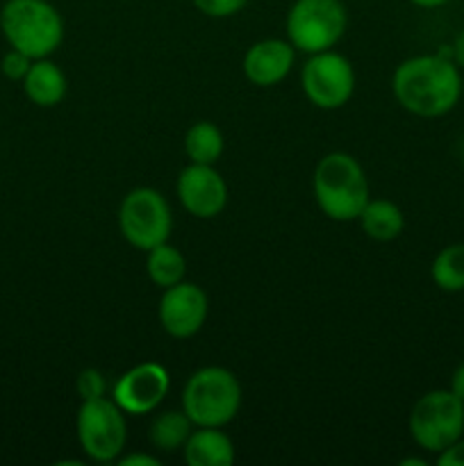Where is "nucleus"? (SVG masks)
I'll use <instances>...</instances> for the list:
<instances>
[{
    "instance_id": "nucleus-1",
    "label": "nucleus",
    "mask_w": 464,
    "mask_h": 466,
    "mask_svg": "<svg viewBox=\"0 0 464 466\" xmlns=\"http://www.w3.org/2000/svg\"><path fill=\"white\" fill-rule=\"evenodd\" d=\"M391 91L396 103L414 116L437 118L455 109L462 98V76L450 57V46L400 62L391 77Z\"/></svg>"
},
{
    "instance_id": "nucleus-2",
    "label": "nucleus",
    "mask_w": 464,
    "mask_h": 466,
    "mask_svg": "<svg viewBox=\"0 0 464 466\" xmlns=\"http://www.w3.org/2000/svg\"><path fill=\"white\" fill-rule=\"evenodd\" d=\"M312 187L318 209L332 221H355L368 203L364 168L348 153H328L318 159Z\"/></svg>"
},
{
    "instance_id": "nucleus-3",
    "label": "nucleus",
    "mask_w": 464,
    "mask_h": 466,
    "mask_svg": "<svg viewBox=\"0 0 464 466\" xmlns=\"http://www.w3.org/2000/svg\"><path fill=\"white\" fill-rule=\"evenodd\" d=\"M0 32L9 48L32 59L50 57L64 41V18L48 0H5Z\"/></svg>"
},
{
    "instance_id": "nucleus-4",
    "label": "nucleus",
    "mask_w": 464,
    "mask_h": 466,
    "mask_svg": "<svg viewBox=\"0 0 464 466\" xmlns=\"http://www.w3.org/2000/svg\"><path fill=\"white\" fill-rule=\"evenodd\" d=\"M241 408V385L223 367H203L182 390V410L196 428H223Z\"/></svg>"
},
{
    "instance_id": "nucleus-5",
    "label": "nucleus",
    "mask_w": 464,
    "mask_h": 466,
    "mask_svg": "<svg viewBox=\"0 0 464 466\" xmlns=\"http://www.w3.org/2000/svg\"><path fill=\"white\" fill-rule=\"evenodd\" d=\"M346 23L348 14L341 0H294L287 14V39L300 53L317 55L339 44Z\"/></svg>"
},
{
    "instance_id": "nucleus-6",
    "label": "nucleus",
    "mask_w": 464,
    "mask_h": 466,
    "mask_svg": "<svg viewBox=\"0 0 464 466\" xmlns=\"http://www.w3.org/2000/svg\"><path fill=\"white\" fill-rule=\"evenodd\" d=\"M408 426L419 449L441 453L464 435V403L450 390L428 391L414 403Z\"/></svg>"
},
{
    "instance_id": "nucleus-7",
    "label": "nucleus",
    "mask_w": 464,
    "mask_h": 466,
    "mask_svg": "<svg viewBox=\"0 0 464 466\" xmlns=\"http://www.w3.org/2000/svg\"><path fill=\"white\" fill-rule=\"evenodd\" d=\"M171 228V208L157 189L136 187L123 198L118 208V230L132 248L148 253L155 246L168 241Z\"/></svg>"
},
{
    "instance_id": "nucleus-8",
    "label": "nucleus",
    "mask_w": 464,
    "mask_h": 466,
    "mask_svg": "<svg viewBox=\"0 0 464 466\" xmlns=\"http://www.w3.org/2000/svg\"><path fill=\"white\" fill-rule=\"evenodd\" d=\"M77 441L94 462L118 460L127 441L126 412L105 396L82 400L77 412Z\"/></svg>"
},
{
    "instance_id": "nucleus-9",
    "label": "nucleus",
    "mask_w": 464,
    "mask_h": 466,
    "mask_svg": "<svg viewBox=\"0 0 464 466\" xmlns=\"http://www.w3.org/2000/svg\"><path fill=\"white\" fill-rule=\"evenodd\" d=\"M300 85L309 103L318 109H339L355 91V68L335 50L309 55L300 73Z\"/></svg>"
},
{
    "instance_id": "nucleus-10",
    "label": "nucleus",
    "mask_w": 464,
    "mask_h": 466,
    "mask_svg": "<svg viewBox=\"0 0 464 466\" xmlns=\"http://www.w3.org/2000/svg\"><path fill=\"white\" fill-rule=\"evenodd\" d=\"M171 390V376L157 362H141L123 373L112 391V400L130 417L150 414L162 405Z\"/></svg>"
},
{
    "instance_id": "nucleus-11",
    "label": "nucleus",
    "mask_w": 464,
    "mask_h": 466,
    "mask_svg": "<svg viewBox=\"0 0 464 466\" xmlns=\"http://www.w3.org/2000/svg\"><path fill=\"white\" fill-rule=\"evenodd\" d=\"M207 294L194 282H177L164 289L159 300V323L173 339H189L207 321Z\"/></svg>"
},
{
    "instance_id": "nucleus-12",
    "label": "nucleus",
    "mask_w": 464,
    "mask_h": 466,
    "mask_svg": "<svg viewBox=\"0 0 464 466\" xmlns=\"http://www.w3.org/2000/svg\"><path fill=\"white\" fill-rule=\"evenodd\" d=\"M177 198L196 218H214L226 209L227 185L209 164H189L177 176Z\"/></svg>"
},
{
    "instance_id": "nucleus-13",
    "label": "nucleus",
    "mask_w": 464,
    "mask_h": 466,
    "mask_svg": "<svg viewBox=\"0 0 464 466\" xmlns=\"http://www.w3.org/2000/svg\"><path fill=\"white\" fill-rule=\"evenodd\" d=\"M296 48L289 44V39H262L250 46L244 55L246 80H250L257 86H273L280 85L289 76L294 66Z\"/></svg>"
},
{
    "instance_id": "nucleus-14",
    "label": "nucleus",
    "mask_w": 464,
    "mask_h": 466,
    "mask_svg": "<svg viewBox=\"0 0 464 466\" xmlns=\"http://www.w3.org/2000/svg\"><path fill=\"white\" fill-rule=\"evenodd\" d=\"M66 76L48 57L35 59L27 76L23 77V91H25L27 100L35 103L36 107H55V105H59L66 96Z\"/></svg>"
},
{
    "instance_id": "nucleus-15",
    "label": "nucleus",
    "mask_w": 464,
    "mask_h": 466,
    "mask_svg": "<svg viewBox=\"0 0 464 466\" xmlns=\"http://www.w3.org/2000/svg\"><path fill=\"white\" fill-rule=\"evenodd\" d=\"M189 466H227L235 462V444L221 428H198L185 444Z\"/></svg>"
},
{
    "instance_id": "nucleus-16",
    "label": "nucleus",
    "mask_w": 464,
    "mask_h": 466,
    "mask_svg": "<svg viewBox=\"0 0 464 466\" xmlns=\"http://www.w3.org/2000/svg\"><path fill=\"white\" fill-rule=\"evenodd\" d=\"M358 221L362 226L364 235L371 237L373 241H394L405 228V217L398 205L385 198H368Z\"/></svg>"
},
{
    "instance_id": "nucleus-17",
    "label": "nucleus",
    "mask_w": 464,
    "mask_h": 466,
    "mask_svg": "<svg viewBox=\"0 0 464 466\" xmlns=\"http://www.w3.org/2000/svg\"><path fill=\"white\" fill-rule=\"evenodd\" d=\"M194 423L187 417L185 410H168V412H162L159 417H155V421L150 423L148 440L150 444L157 451H164V453H173L177 449H185L187 440L194 432Z\"/></svg>"
},
{
    "instance_id": "nucleus-18",
    "label": "nucleus",
    "mask_w": 464,
    "mask_h": 466,
    "mask_svg": "<svg viewBox=\"0 0 464 466\" xmlns=\"http://www.w3.org/2000/svg\"><path fill=\"white\" fill-rule=\"evenodd\" d=\"M146 271H148L150 282H153L155 287H159V289H168V287L185 280L187 262L176 246L164 241V244L155 246V248L148 250Z\"/></svg>"
},
{
    "instance_id": "nucleus-19",
    "label": "nucleus",
    "mask_w": 464,
    "mask_h": 466,
    "mask_svg": "<svg viewBox=\"0 0 464 466\" xmlns=\"http://www.w3.org/2000/svg\"><path fill=\"white\" fill-rule=\"evenodd\" d=\"M185 153L191 164H214L223 155V135L214 123L198 121L187 130Z\"/></svg>"
},
{
    "instance_id": "nucleus-20",
    "label": "nucleus",
    "mask_w": 464,
    "mask_h": 466,
    "mask_svg": "<svg viewBox=\"0 0 464 466\" xmlns=\"http://www.w3.org/2000/svg\"><path fill=\"white\" fill-rule=\"evenodd\" d=\"M430 276L441 291L449 294L464 291V244H450L441 248L432 259Z\"/></svg>"
},
{
    "instance_id": "nucleus-21",
    "label": "nucleus",
    "mask_w": 464,
    "mask_h": 466,
    "mask_svg": "<svg viewBox=\"0 0 464 466\" xmlns=\"http://www.w3.org/2000/svg\"><path fill=\"white\" fill-rule=\"evenodd\" d=\"M200 14L212 18H227L239 14L250 0H191Z\"/></svg>"
},
{
    "instance_id": "nucleus-22",
    "label": "nucleus",
    "mask_w": 464,
    "mask_h": 466,
    "mask_svg": "<svg viewBox=\"0 0 464 466\" xmlns=\"http://www.w3.org/2000/svg\"><path fill=\"white\" fill-rule=\"evenodd\" d=\"M32 62H35V59L27 57L25 53L12 48L9 53H5L3 62H0V71H3V76L7 77V80L23 82V77H25L27 71H30Z\"/></svg>"
},
{
    "instance_id": "nucleus-23",
    "label": "nucleus",
    "mask_w": 464,
    "mask_h": 466,
    "mask_svg": "<svg viewBox=\"0 0 464 466\" xmlns=\"http://www.w3.org/2000/svg\"><path fill=\"white\" fill-rule=\"evenodd\" d=\"M77 394L82 400L100 399L105 396V378L98 369H85V371L77 376Z\"/></svg>"
},
{
    "instance_id": "nucleus-24",
    "label": "nucleus",
    "mask_w": 464,
    "mask_h": 466,
    "mask_svg": "<svg viewBox=\"0 0 464 466\" xmlns=\"http://www.w3.org/2000/svg\"><path fill=\"white\" fill-rule=\"evenodd\" d=\"M437 464L439 466H464V437H459L458 441L444 449L441 453H437Z\"/></svg>"
},
{
    "instance_id": "nucleus-25",
    "label": "nucleus",
    "mask_w": 464,
    "mask_h": 466,
    "mask_svg": "<svg viewBox=\"0 0 464 466\" xmlns=\"http://www.w3.org/2000/svg\"><path fill=\"white\" fill-rule=\"evenodd\" d=\"M118 464L121 466H157L159 460L150 458V455H144V453H130V455H123V458H118Z\"/></svg>"
},
{
    "instance_id": "nucleus-26",
    "label": "nucleus",
    "mask_w": 464,
    "mask_h": 466,
    "mask_svg": "<svg viewBox=\"0 0 464 466\" xmlns=\"http://www.w3.org/2000/svg\"><path fill=\"white\" fill-rule=\"evenodd\" d=\"M450 57L459 68H464V27L455 35L453 44H450Z\"/></svg>"
},
{
    "instance_id": "nucleus-27",
    "label": "nucleus",
    "mask_w": 464,
    "mask_h": 466,
    "mask_svg": "<svg viewBox=\"0 0 464 466\" xmlns=\"http://www.w3.org/2000/svg\"><path fill=\"white\" fill-rule=\"evenodd\" d=\"M450 391L464 403V362L459 364L453 371V376H450Z\"/></svg>"
},
{
    "instance_id": "nucleus-28",
    "label": "nucleus",
    "mask_w": 464,
    "mask_h": 466,
    "mask_svg": "<svg viewBox=\"0 0 464 466\" xmlns=\"http://www.w3.org/2000/svg\"><path fill=\"white\" fill-rule=\"evenodd\" d=\"M412 5H417V7L421 9H437V7H444L446 3H450V0H409Z\"/></svg>"
},
{
    "instance_id": "nucleus-29",
    "label": "nucleus",
    "mask_w": 464,
    "mask_h": 466,
    "mask_svg": "<svg viewBox=\"0 0 464 466\" xmlns=\"http://www.w3.org/2000/svg\"><path fill=\"white\" fill-rule=\"evenodd\" d=\"M403 466H426V460H419V458H408L400 462Z\"/></svg>"
},
{
    "instance_id": "nucleus-30",
    "label": "nucleus",
    "mask_w": 464,
    "mask_h": 466,
    "mask_svg": "<svg viewBox=\"0 0 464 466\" xmlns=\"http://www.w3.org/2000/svg\"><path fill=\"white\" fill-rule=\"evenodd\" d=\"M459 159L464 162V137H462V141H459Z\"/></svg>"
},
{
    "instance_id": "nucleus-31",
    "label": "nucleus",
    "mask_w": 464,
    "mask_h": 466,
    "mask_svg": "<svg viewBox=\"0 0 464 466\" xmlns=\"http://www.w3.org/2000/svg\"><path fill=\"white\" fill-rule=\"evenodd\" d=\"M462 98H464V77H462Z\"/></svg>"
}]
</instances>
